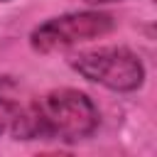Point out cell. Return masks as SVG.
I'll return each mask as SVG.
<instances>
[{"label":"cell","mask_w":157,"mask_h":157,"mask_svg":"<svg viewBox=\"0 0 157 157\" xmlns=\"http://www.w3.org/2000/svg\"><path fill=\"white\" fill-rule=\"evenodd\" d=\"M0 2H7V0H0Z\"/></svg>","instance_id":"obj_6"},{"label":"cell","mask_w":157,"mask_h":157,"mask_svg":"<svg viewBox=\"0 0 157 157\" xmlns=\"http://www.w3.org/2000/svg\"><path fill=\"white\" fill-rule=\"evenodd\" d=\"M86 5L91 7H98V5H110V2H123V0H83Z\"/></svg>","instance_id":"obj_5"},{"label":"cell","mask_w":157,"mask_h":157,"mask_svg":"<svg viewBox=\"0 0 157 157\" xmlns=\"http://www.w3.org/2000/svg\"><path fill=\"white\" fill-rule=\"evenodd\" d=\"M69 66L86 81L118 93H132L142 88L147 78L142 59L128 47H98L76 52L69 56Z\"/></svg>","instance_id":"obj_2"},{"label":"cell","mask_w":157,"mask_h":157,"mask_svg":"<svg viewBox=\"0 0 157 157\" xmlns=\"http://www.w3.org/2000/svg\"><path fill=\"white\" fill-rule=\"evenodd\" d=\"M101 115L88 93L76 88H54L25 108L20 140L81 142L98 130Z\"/></svg>","instance_id":"obj_1"},{"label":"cell","mask_w":157,"mask_h":157,"mask_svg":"<svg viewBox=\"0 0 157 157\" xmlns=\"http://www.w3.org/2000/svg\"><path fill=\"white\" fill-rule=\"evenodd\" d=\"M115 29V17L103 10L64 12L39 22L29 32V47L37 54H54L83 42L101 39Z\"/></svg>","instance_id":"obj_3"},{"label":"cell","mask_w":157,"mask_h":157,"mask_svg":"<svg viewBox=\"0 0 157 157\" xmlns=\"http://www.w3.org/2000/svg\"><path fill=\"white\" fill-rule=\"evenodd\" d=\"M22 125H25V108L0 96V135H12L15 140H20Z\"/></svg>","instance_id":"obj_4"}]
</instances>
